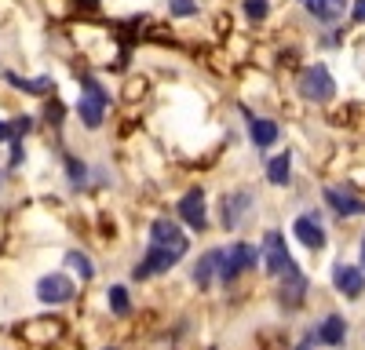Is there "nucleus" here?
Listing matches in <instances>:
<instances>
[{
    "label": "nucleus",
    "instance_id": "obj_1",
    "mask_svg": "<svg viewBox=\"0 0 365 350\" xmlns=\"http://www.w3.org/2000/svg\"><path fill=\"white\" fill-rule=\"evenodd\" d=\"M299 92H303V99H311V102H329L332 92H336V84H332L325 66H307L299 73Z\"/></svg>",
    "mask_w": 365,
    "mask_h": 350
},
{
    "label": "nucleus",
    "instance_id": "obj_2",
    "mask_svg": "<svg viewBox=\"0 0 365 350\" xmlns=\"http://www.w3.org/2000/svg\"><path fill=\"white\" fill-rule=\"evenodd\" d=\"M106 92L99 88V80H91V77H84V95H81V121L88 124V128H99L103 124V113H106Z\"/></svg>",
    "mask_w": 365,
    "mask_h": 350
},
{
    "label": "nucleus",
    "instance_id": "obj_3",
    "mask_svg": "<svg viewBox=\"0 0 365 350\" xmlns=\"http://www.w3.org/2000/svg\"><path fill=\"white\" fill-rule=\"evenodd\" d=\"M256 255H259V252H256L252 245L237 241V245H234V248L223 255V270H220V281H223V285H234V281H237L241 274H245L249 267H256Z\"/></svg>",
    "mask_w": 365,
    "mask_h": 350
},
{
    "label": "nucleus",
    "instance_id": "obj_4",
    "mask_svg": "<svg viewBox=\"0 0 365 350\" xmlns=\"http://www.w3.org/2000/svg\"><path fill=\"white\" fill-rule=\"evenodd\" d=\"M150 248H161V252H172V255H187V238H182V230L168 219H158L150 226Z\"/></svg>",
    "mask_w": 365,
    "mask_h": 350
},
{
    "label": "nucleus",
    "instance_id": "obj_5",
    "mask_svg": "<svg viewBox=\"0 0 365 350\" xmlns=\"http://www.w3.org/2000/svg\"><path fill=\"white\" fill-rule=\"evenodd\" d=\"M263 255H267V274H285V267L292 262V255H289V248H285V238H282L278 230H267Z\"/></svg>",
    "mask_w": 365,
    "mask_h": 350
},
{
    "label": "nucleus",
    "instance_id": "obj_6",
    "mask_svg": "<svg viewBox=\"0 0 365 350\" xmlns=\"http://www.w3.org/2000/svg\"><path fill=\"white\" fill-rule=\"evenodd\" d=\"M37 296H41V303H51V307L70 303L73 299V281L66 274H51V277H44L37 285Z\"/></svg>",
    "mask_w": 365,
    "mask_h": 350
},
{
    "label": "nucleus",
    "instance_id": "obj_7",
    "mask_svg": "<svg viewBox=\"0 0 365 350\" xmlns=\"http://www.w3.org/2000/svg\"><path fill=\"white\" fill-rule=\"evenodd\" d=\"M332 285H336L340 296L358 299V296H361V288H365V274H361L358 267H347V262H340V267L332 270Z\"/></svg>",
    "mask_w": 365,
    "mask_h": 350
},
{
    "label": "nucleus",
    "instance_id": "obj_8",
    "mask_svg": "<svg viewBox=\"0 0 365 350\" xmlns=\"http://www.w3.org/2000/svg\"><path fill=\"white\" fill-rule=\"evenodd\" d=\"M303 292H307V277H303V270L296 267V262H289L285 267V285H282V303L285 307H299Z\"/></svg>",
    "mask_w": 365,
    "mask_h": 350
},
{
    "label": "nucleus",
    "instance_id": "obj_9",
    "mask_svg": "<svg viewBox=\"0 0 365 350\" xmlns=\"http://www.w3.org/2000/svg\"><path fill=\"white\" fill-rule=\"evenodd\" d=\"M179 216L187 219L190 226L205 230V223H208V212H205V193H201V190H190L187 197L179 201Z\"/></svg>",
    "mask_w": 365,
    "mask_h": 350
},
{
    "label": "nucleus",
    "instance_id": "obj_10",
    "mask_svg": "<svg viewBox=\"0 0 365 350\" xmlns=\"http://www.w3.org/2000/svg\"><path fill=\"white\" fill-rule=\"evenodd\" d=\"M325 201H329V208L336 212V216H361V212H365V201H358L354 193L336 190V186L325 190Z\"/></svg>",
    "mask_w": 365,
    "mask_h": 350
},
{
    "label": "nucleus",
    "instance_id": "obj_11",
    "mask_svg": "<svg viewBox=\"0 0 365 350\" xmlns=\"http://www.w3.org/2000/svg\"><path fill=\"white\" fill-rule=\"evenodd\" d=\"M292 230H296V238L307 245V248H325V230H322V219L318 216H299Z\"/></svg>",
    "mask_w": 365,
    "mask_h": 350
},
{
    "label": "nucleus",
    "instance_id": "obj_12",
    "mask_svg": "<svg viewBox=\"0 0 365 350\" xmlns=\"http://www.w3.org/2000/svg\"><path fill=\"white\" fill-rule=\"evenodd\" d=\"M179 262V255H172V252H161V248H150L146 252V259L135 267V277L143 281V277H150V274H161V270H168V267H175Z\"/></svg>",
    "mask_w": 365,
    "mask_h": 350
},
{
    "label": "nucleus",
    "instance_id": "obj_13",
    "mask_svg": "<svg viewBox=\"0 0 365 350\" xmlns=\"http://www.w3.org/2000/svg\"><path fill=\"white\" fill-rule=\"evenodd\" d=\"M344 339H347V321H344L340 314H329L322 325H318V343H325V346H344Z\"/></svg>",
    "mask_w": 365,
    "mask_h": 350
},
{
    "label": "nucleus",
    "instance_id": "obj_14",
    "mask_svg": "<svg viewBox=\"0 0 365 350\" xmlns=\"http://www.w3.org/2000/svg\"><path fill=\"white\" fill-rule=\"evenodd\" d=\"M22 336H26L29 343H51V339L63 336V321H51V317L34 321V325H22Z\"/></svg>",
    "mask_w": 365,
    "mask_h": 350
},
{
    "label": "nucleus",
    "instance_id": "obj_15",
    "mask_svg": "<svg viewBox=\"0 0 365 350\" xmlns=\"http://www.w3.org/2000/svg\"><path fill=\"white\" fill-rule=\"evenodd\" d=\"M223 255H227V252H220V248H212V252H205V255H201L197 270H194V281H197V288H208L212 274H216V270H223Z\"/></svg>",
    "mask_w": 365,
    "mask_h": 350
},
{
    "label": "nucleus",
    "instance_id": "obj_16",
    "mask_svg": "<svg viewBox=\"0 0 365 350\" xmlns=\"http://www.w3.org/2000/svg\"><path fill=\"white\" fill-rule=\"evenodd\" d=\"M307 4V11L318 18V22H336L347 8V0H303Z\"/></svg>",
    "mask_w": 365,
    "mask_h": 350
},
{
    "label": "nucleus",
    "instance_id": "obj_17",
    "mask_svg": "<svg viewBox=\"0 0 365 350\" xmlns=\"http://www.w3.org/2000/svg\"><path fill=\"white\" fill-rule=\"evenodd\" d=\"M252 208V197L249 193H234V197H223V226H237V219Z\"/></svg>",
    "mask_w": 365,
    "mask_h": 350
},
{
    "label": "nucleus",
    "instance_id": "obj_18",
    "mask_svg": "<svg viewBox=\"0 0 365 350\" xmlns=\"http://www.w3.org/2000/svg\"><path fill=\"white\" fill-rule=\"evenodd\" d=\"M289 168H292V157H289V154L274 157V161L267 164V179H270L274 186H285V183H289V175H292Z\"/></svg>",
    "mask_w": 365,
    "mask_h": 350
},
{
    "label": "nucleus",
    "instance_id": "obj_19",
    "mask_svg": "<svg viewBox=\"0 0 365 350\" xmlns=\"http://www.w3.org/2000/svg\"><path fill=\"white\" fill-rule=\"evenodd\" d=\"M252 142L259 146V150H263V146H270L274 139H278V124H274V121H252Z\"/></svg>",
    "mask_w": 365,
    "mask_h": 350
},
{
    "label": "nucleus",
    "instance_id": "obj_20",
    "mask_svg": "<svg viewBox=\"0 0 365 350\" xmlns=\"http://www.w3.org/2000/svg\"><path fill=\"white\" fill-rule=\"evenodd\" d=\"M8 80H11L15 88H22V92H29V95H44V92H51V80H48V77H37V80H22V77L8 73Z\"/></svg>",
    "mask_w": 365,
    "mask_h": 350
},
{
    "label": "nucleus",
    "instance_id": "obj_21",
    "mask_svg": "<svg viewBox=\"0 0 365 350\" xmlns=\"http://www.w3.org/2000/svg\"><path fill=\"white\" fill-rule=\"evenodd\" d=\"M110 310H113V314H128V310H132L128 292L120 288V285H113V288H110Z\"/></svg>",
    "mask_w": 365,
    "mask_h": 350
},
{
    "label": "nucleus",
    "instance_id": "obj_22",
    "mask_svg": "<svg viewBox=\"0 0 365 350\" xmlns=\"http://www.w3.org/2000/svg\"><path fill=\"white\" fill-rule=\"evenodd\" d=\"M66 262H70V267H73V270H77V274H81L84 281H88L91 274H96V270H91V262H88V259H84L81 252H70V255H66Z\"/></svg>",
    "mask_w": 365,
    "mask_h": 350
},
{
    "label": "nucleus",
    "instance_id": "obj_23",
    "mask_svg": "<svg viewBox=\"0 0 365 350\" xmlns=\"http://www.w3.org/2000/svg\"><path fill=\"white\" fill-rule=\"evenodd\" d=\"M245 15L249 18H267V0H245Z\"/></svg>",
    "mask_w": 365,
    "mask_h": 350
},
{
    "label": "nucleus",
    "instance_id": "obj_24",
    "mask_svg": "<svg viewBox=\"0 0 365 350\" xmlns=\"http://www.w3.org/2000/svg\"><path fill=\"white\" fill-rule=\"evenodd\" d=\"M197 11V4H194V0H172V15H194Z\"/></svg>",
    "mask_w": 365,
    "mask_h": 350
},
{
    "label": "nucleus",
    "instance_id": "obj_25",
    "mask_svg": "<svg viewBox=\"0 0 365 350\" xmlns=\"http://www.w3.org/2000/svg\"><path fill=\"white\" fill-rule=\"evenodd\" d=\"M0 142H15V124H4V121H0Z\"/></svg>",
    "mask_w": 365,
    "mask_h": 350
},
{
    "label": "nucleus",
    "instance_id": "obj_26",
    "mask_svg": "<svg viewBox=\"0 0 365 350\" xmlns=\"http://www.w3.org/2000/svg\"><path fill=\"white\" fill-rule=\"evenodd\" d=\"M15 124V135H26L29 132V117H19V121H11Z\"/></svg>",
    "mask_w": 365,
    "mask_h": 350
},
{
    "label": "nucleus",
    "instance_id": "obj_27",
    "mask_svg": "<svg viewBox=\"0 0 365 350\" xmlns=\"http://www.w3.org/2000/svg\"><path fill=\"white\" fill-rule=\"evenodd\" d=\"M354 22H365V0H358V4H354Z\"/></svg>",
    "mask_w": 365,
    "mask_h": 350
},
{
    "label": "nucleus",
    "instance_id": "obj_28",
    "mask_svg": "<svg viewBox=\"0 0 365 350\" xmlns=\"http://www.w3.org/2000/svg\"><path fill=\"white\" fill-rule=\"evenodd\" d=\"M81 4H84V8H88V11H91V8H96V0H81Z\"/></svg>",
    "mask_w": 365,
    "mask_h": 350
},
{
    "label": "nucleus",
    "instance_id": "obj_29",
    "mask_svg": "<svg viewBox=\"0 0 365 350\" xmlns=\"http://www.w3.org/2000/svg\"><path fill=\"white\" fill-rule=\"evenodd\" d=\"M296 350H314V346H311V343H299V346H296Z\"/></svg>",
    "mask_w": 365,
    "mask_h": 350
},
{
    "label": "nucleus",
    "instance_id": "obj_30",
    "mask_svg": "<svg viewBox=\"0 0 365 350\" xmlns=\"http://www.w3.org/2000/svg\"><path fill=\"white\" fill-rule=\"evenodd\" d=\"M361 262H365V238H361Z\"/></svg>",
    "mask_w": 365,
    "mask_h": 350
},
{
    "label": "nucleus",
    "instance_id": "obj_31",
    "mask_svg": "<svg viewBox=\"0 0 365 350\" xmlns=\"http://www.w3.org/2000/svg\"><path fill=\"white\" fill-rule=\"evenodd\" d=\"M106 350H117V346H106Z\"/></svg>",
    "mask_w": 365,
    "mask_h": 350
}]
</instances>
